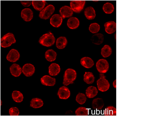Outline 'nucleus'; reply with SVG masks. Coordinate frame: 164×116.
<instances>
[{
    "label": "nucleus",
    "instance_id": "obj_1",
    "mask_svg": "<svg viewBox=\"0 0 164 116\" xmlns=\"http://www.w3.org/2000/svg\"><path fill=\"white\" fill-rule=\"evenodd\" d=\"M16 42L15 36L11 33H8L1 37L0 41L1 46L3 48L10 47L11 45Z\"/></svg>",
    "mask_w": 164,
    "mask_h": 116
},
{
    "label": "nucleus",
    "instance_id": "obj_2",
    "mask_svg": "<svg viewBox=\"0 0 164 116\" xmlns=\"http://www.w3.org/2000/svg\"><path fill=\"white\" fill-rule=\"evenodd\" d=\"M56 38L53 34L49 32L41 36L39 40V42L41 45L46 47H50L54 45Z\"/></svg>",
    "mask_w": 164,
    "mask_h": 116
},
{
    "label": "nucleus",
    "instance_id": "obj_3",
    "mask_svg": "<svg viewBox=\"0 0 164 116\" xmlns=\"http://www.w3.org/2000/svg\"><path fill=\"white\" fill-rule=\"evenodd\" d=\"M77 78V73L74 69H68L64 73L63 84L65 86L73 84Z\"/></svg>",
    "mask_w": 164,
    "mask_h": 116
},
{
    "label": "nucleus",
    "instance_id": "obj_4",
    "mask_svg": "<svg viewBox=\"0 0 164 116\" xmlns=\"http://www.w3.org/2000/svg\"><path fill=\"white\" fill-rule=\"evenodd\" d=\"M99 77V79L97 81L98 89L101 92H106L110 87V84L108 81L106 79V77L104 74L100 73Z\"/></svg>",
    "mask_w": 164,
    "mask_h": 116
},
{
    "label": "nucleus",
    "instance_id": "obj_5",
    "mask_svg": "<svg viewBox=\"0 0 164 116\" xmlns=\"http://www.w3.org/2000/svg\"><path fill=\"white\" fill-rule=\"evenodd\" d=\"M55 11V7L53 5L50 4L44 8L40 12L39 17L42 19L47 20L50 18V16L53 14Z\"/></svg>",
    "mask_w": 164,
    "mask_h": 116
},
{
    "label": "nucleus",
    "instance_id": "obj_6",
    "mask_svg": "<svg viewBox=\"0 0 164 116\" xmlns=\"http://www.w3.org/2000/svg\"><path fill=\"white\" fill-rule=\"evenodd\" d=\"M85 1H72L70 3V7L73 12L80 13L84 9Z\"/></svg>",
    "mask_w": 164,
    "mask_h": 116
},
{
    "label": "nucleus",
    "instance_id": "obj_7",
    "mask_svg": "<svg viewBox=\"0 0 164 116\" xmlns=\"http://www.w3.org/2000/svg\"><path fill=\"white\" fill-rule=\"evenodd\" d=\"M96 68L99 73H106L109 69L108 63L104 59L99 60L96 63Z\"/></svg>",
    "mask_w": 164,
    "mask_h": 116
},
{
    "label": "nucleus",
    "instance_id": "obj_8",
    "mask_svg": "<svg viewBox=\"0 0 164 116\" xmlns=\"http://www.w3.org/2000/svg\"><path fill=\"white\" fill-rule=\"evenodd\" d=\"M20 57V54L19 51L16 49H11L6 57V59L8 61L12 63H15L19 60Z\"/></svg>",
    "mask_w": 164,
    "mask_h": 116
},
{
    "label": "nucleus",
    "instance_id": "obj_9",
    "mask_svg": "<svg viewBox=\"0 0 164 116\" xmlns=\"http://www.w3.org/2000/svg\"><path fill=\"white\" fill-rule=\"evenodd\" d=\"M34 13L32 10L29 8H25L22 10L21 13V18L25 21L30 22L32 20Z\"/></svg>",
    "mask_w": 164,
    "mask_h": 116
},
{
    "label": "nucleus",
    "instance_id": "obj_10",
    "mask_svg": "<svg viewBox=\"0 0 164 116\" xmlns=\"http://www.w3.org/2000/svg\"><path fill=\"white\" fill-rule=\"evenodd\" d=\"M35 70L34 66L31 63L25 64L22 68L23 73L27 77L32 76L34 73Z\"/></svg>",
    "mask_w": 164,
    "mask_h": 116
},
{
    "label": "nucleus",
    "instance_id": "obj_11",
    "mask_svg": "<svg viewBox=\"0 0 164 116\" xmlns=\"http://www.w3.org/2000/svg\"><path fill=\"white\" fill-rule=\"evenodd\" d=\"M62 20L63 19L60 15L55 14L51 18L50 23L54 27L58 28L62 25Z\"/></svg>",
    "mask_w": 164,
    "mask_h": 116
},
{
    "label": "nucleus",
    "instance_id": "obj_12",
    "mask_svg": "<svg viewBox=\"0 0 164 116\" xmlns=\"http://www.w3.org/2000/svg\"><path fill=\"white\" fill-rule=\"evenodd\" d=\"M60 13L62 19L70 18L73 14V10L71 8L68 6L62 7L60 9Z\"/></svg>",
    "mask_w": 164,
    "mask_h": 116
},
{
    "label": "nucleus",
    "instance_id": "obj_13",
    "mask_svg": "<svg viewBox=\"0 0 164 116\" xmlns=\"http://www.w3.org/2000/svg\"><path fill=\"white\" fill-rule=\"evenodd\" d=\"M40 82L43 85L53 86L56 84V80L54 78H52L49 76L45 75L41 78Z\"/></svg>",
    "mask_w": 164,
    "mask_h": 116
},
{
    "label": "nucleus",
    "instance_id": "obj_14",
    "mask_svg": "<svg viewBox=\"0 0 164 116\" xmlns=\"http://www.w3.org/2000/svg\"><path fill=\"white\" fill-rule=\"evenodd\" d=\"M32 4L35 10L40 11L44 8L47 3L44 0H34L32 1Z\"/></svg>",
    "mask_w": 164,
    "mask_h": 116
},
{
    "label": "nucleus",
    "instance_id": "obj_15",
    "mask_svg": "<svg viewBox=\"0 0 164 116\" xmlns=\"http://www.w3.org/2000/svg\"><path fill=\"white\" fill-rule=\"evenodd\" d=\"M70 95V91L69 89L65 86L60 87L59 90L58 96L60 98L62 99H67L69 98Z\"/></svg>",
    "mask_w": 164,
    "mask_h": 116
},
{
    "label": "nucleus",
    "instance_id": "obj_16",
    "mask_svg": "<svg viewBox=\"0 0 164 116\" xmlns=\"http://www.w3.org/2000/svg\"><path fill=\"white\" fill-rule=\"evenodd\" d=\"M11 75L15 77H19L21 75L22 69H21L20 65L16 63H14L10 68Z\"/></svg>",
    "mask_w": 164,
    "mask_h": 116
},
{
    "label": "nucleus",
    "instance_id": "obj_17",
    "mask_svg": "<svg viewBox=\"0 0 164 116\" xmlns=\"http://www.w3.org/2000/svg\"><path fill=\"white\" fill-rule=\"evenodd\" d=\"M105 31L108 34L114 33L116 30V24L114 21H109L104 24Z\"/></svg>",
    "mask_w": 164,
    "mask_h": 116
},
{
    "label": "nucleus",
    "instance_id": "obj_18",
    "mask_svg": "<svg viewBox=\"0 0 164 116\" xmlns=\"http://www.w3.org/2000/svg\"><path fill=\"white\" fill-rule=\"evenodd\" d=\"M79 24H80V22H79V20L77 18H75V17L70 18L67 22V25H68V27L72 30L78 28L79 27Z\"/></svg>",
    "mask_w": 164,
    "mask_h": 116
},
{
    "label": "nucleus",
    "instance_id": "obj_19",
    "mask_svg": "<svg viewBox=\"0 0 164 116\" xmlns=\"http://www.w3.org/2000/svg\"><path fill=\"white\" fill-rule=\"evenodd\" d=\"M84 15L88 20H93L96 17L95 9L92 7H88L84 10Z\"/></svg>",
    "mask_w": 164,
    "mask_h": 116
},
{
    "label": "nucleus",
    "instance_id": "obj_20",
    "mask_svg": "<svg viewBox=\"0 0 164 116\" xmlns=\"http://www.w3.org/2000/svg\"><path fill=\"white\" fill-rule=\"evenodd\" d=\"M60 67L57 63H52L49 67V74L52 76H57L60 73Z\"/></svg>",
    "mask_w": 164,
    "mask_h": 116
},
{
    "label": "nucleus",
    "instance_id": "obj_21",
    "mask_svg": "<svg viewBox=\"0 0 164 116\" xmlns=\"http://www.w3.org/2000/svg\"><path fill=\"white\" fill-rule=\"evenodd\" d=\"M80 63L82 65L88 69L91 68L94 64L93 61L89 57H84L82 58Z\"/></svg>",
    "mask_w": 164,
    "mask_h": 116
},
{
    "label": "nucleus",
    "instance_id": "obj_22",
    "mask_svg": "<svg viewBox=\"0 0 164 116\" xmlns=\"http://www.w3.org/2000/svg\"><path fill=\"white\" fill-rule=\"evenodd\" d=\"M104 105V102L102 99L97 98L93 100L92 107L95 110H100L102 109Z\"/></svg>",
    "mask_w": 164,
    "mask_h": 116
},
{
    "label": "nucleus",
    "instance_id": "obj_23",
    "mask_svg": "<svg viewBox=\"0 0 164 116\" xmlns=\"http://www.w3.org/2000/svg\"><path fill=\"white\" fill-rule=\"evenodd\" d=\"M91 41L94 45H101L104 41V36L102 34H97L91 37Z\"/></svg>",
    "mask_w": 164,
    "mask_h": 116
},
{
    "label": "nucleus",
    "instance_id": "obj_24",
    "mask_svg": "<svg viewBox=\"0 0 164 116\" xmlns=\"http://www.w3.org/2000/svg\"><path fill=\"white\" fill-rule=\"evenodd\" d=\"M45 58L49 62H53L56 60L57 54L53 49H48L45 53Z\"/></svg>",
    "mask_w": 164,
    "mask_h": 116
},
{
    "label": "nucleus",
    "instance_id": "obj_25",
    "mask_svg": "<svg viewBox=\"0 0 164 116\" xmlns=\"http://www.w3.org/2000/svg\"><path fill=\"white\" fill-rule=\"evenodd\" d=\"M67 43L68 41L66 38L63 36H61L57 39L56 46L58 49H63L67 45Z\"/></svg>",
    "mask_w": 164,
    "mask_h": 116
},
{
    "label": "nucleus",
    "instance_id": "obj_26",
    "mask_svg": "<svg viewBox=\"0 0 164 116\" xmlns=\"http://www.w3.org/2000/svg\"><path fill=\"white\" fill-rule=\"evenodd\" d=\"M97 93L98 91L97 89L95 87L93 86L88 87L86 90V95L87 98H94L95 96H96Z\"/></svg>",
    "mask_w": 164,
    "mask_h": 116
},
{
    "label": "nucleus",
    "instance_id": "obj_27",
    "mask_svg": "<svg viewBox=\"0 0 164 116\" xmlns=\"http://www.w3.org/2000/svg\"><path fill=\"white\" fill-rule=\"evenodd\" d=\"M43 102L42 99L39 98H34L30 102V106L34 108H39L43 105Z\"/></svg>",
    "mask_w": 164,
    "mask_h": 116
},
{
    "label": "nucleus",
    "instance_id": "obj_28",
    "mask_svg": "<svg viewBox=\"0 0 164 116\" xmlns=\"http://www.w3.org/2000/svg\"><path fill=\"white\" fill-rule=\"evenodd\" d=\"M12 98L14 101L16 102L21 103L23 100V96L21 92L17 90H15L12 92Z\"/></svg>",
    "mask_w": 164,
    "mask_h": 116
},
{
    "label": "nucleus",
    "instance_id": "obj_29",
    "mask_svg": "<svg viewBox=\"0 0 164 116\" xmlns=\"http://www.w3.org/2000/svg\"><path fill=\"white\" fill-rule=\"evenodd\" d=\"M95 80V78L94 77L93 74L90 72H85L84 75V80L87 84H92L94 83Z\"/></svg>",
    "mask_w": 164,
    "mask_h": 116
},
{
    "label": "nucleus",
    "instance_id": "obj_30",
    "mask_svg": "<svg viewBox=\"0 0 164 116\" xmlns=\"http://www.w3.org/2000/svg\"><path fill=\"white\" fill-rule=\"evenodd\" d=\"M112 50L110 46L105 45L101 49V54L104 57H107L111 55Z\"/></svg>",
    "mask_w": 164,
    "mask_h": 116
},
{
    "label": "nucleus",
    "instance_id": "obj_31",
    "mask_svg": "<svg viewBox=\"0 0 164 116\" xmlns=\"http://www.w3.org/2000/svg\"><path fill=\"white\" fill-rule=\"evenodd\" d=\"M114 6L111 3H106L103 6V10L106 14H110L114 12Z\"/></svg>",
    "mask_w": 164,
    "mask_h": 116
},
{
    "label": "nucleus",
    "instance_id": "obj_32",
    "mask_svg": "<svg viewBox=\"0 0 164 116\" xmlns=\"http://www.w3.org/2000/svg\"><path fill=\"white\" fill-rule=\"evenodd\" d=\"M75 113L77 116H87L89 114V110L86 108L80 107L77 109Z\"/></svg>",
    "mask_w": 164,
    "mask_h": 116
},
{
    "label": "nucleus",
    "instance_id": "obj_33",
    "mask_svg": "<svg viewBox=\"0 0 164 116\" xmlns=\"http://www.w3.org/2000/svg\"><path fill=\"white\" fill-rule=\"evenodd\" d=\"M104 115L106 116H115L116 115V110L113 106L106 108L104 111Z\"/></svg>",
    "mask_w": 164,
    "mask_h": 116
},
{
    "label": "nucleus",
    "instance_id": "obj_34",
    "mask_svg": "<svg viewBox=\"0 0 164 116\" xmlns=\"http://www.w3.org/2000/svg\"><path fill=\"white\" fill-rule=\"evenodd\" d=\"M89 30L92 33H97L100 30V26L97 23H93L89 26Z\"/></svg>",
    "mask_w": 164,
    "mask_h": 116
},
{
    "label": "nucleus",
    "instance_id": "obj_35",
    "mask_svg": "<svg viewBox=\"0 0 164 116\" xmlns=\"http://www.w3.org/2000/svg\"><path fill=\"white\" fill-rule=\"evenodd\" d=\"M86 101V96L84 94L79 93L76 96V101L80 105H83Z\"/></svg>",
    "mask_w": 164,
    "mask_h": 116
},
{
    "label": "nucleus",
    "instance_id": "obj_36",
    "mask_svg": "<svg viewBox=\"0 0 164 116\" xmlns=\"http://www.w3.org/2000/svg\"><path fill=\"white\" fill-rule=\"evenodd\" d=\"M9 114L10 116H19V111L17 107H13L9 110Z\"/></svg>",
    "mask_w": 164,
    "mask_h": 116
},
{
    "label": "nucleus",
    "instance_id": "obj_37",
    "mask_svg": "<svg viewBox=\"0 0 164 116\" xmlns=\"http://www.w3.org/2000/svg\"><path fill=\"white\" fill-rule=\"evenodd\" d=\"M32 1H21L20 3L23 6L28 7L32 4Z\"/></svg>",
    "mask_w": 164,
    "mask_h": 116
},
{
    "label": "nucleus",
    "instance_id": "obj_38",
    "mask_svg": "<svg viewBox=\"0 0 164 116\" xmlns=\"http://www.w3.org/2000/svg\"><path fill=\"white\" fill-rule=\"evenodd\" d=\"M113 86L115 88H116V80H115L113 83Z\"/></svg>",
    "mask_w": 164,
    "mask_h": 116
}]
</instances>
